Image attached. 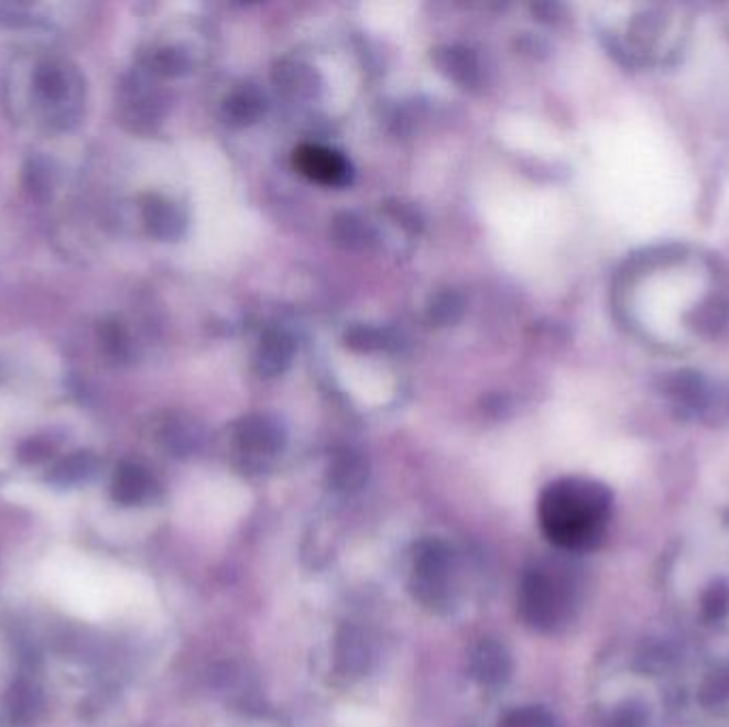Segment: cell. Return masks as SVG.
I'll return each mask as SVG.
<instances>
[{"label": "cell", "mask_w": 729, "mask_h": 727, "mask_svg": "<svg viewBox=\"0 0 729 727\" xmlns=\"http://www.w3.org/2000/svg\"><path fill=\"white\" fill-rule=\"evenodd\" d=\"M612 510L608 487L587 478H562L551 482L537 503L544 535L564 551L596 549Z\"/></svg>", "instance_id": "6da1fadb"}, {"label": "cell", "mask_w": 729, "mask_h": 727, "mask_svg": "<svg viewBox=\"0 0 729 727\" xmlns=\"http://www.w3.org/2000/svg\"><path fill=\"white\" fill-rule=\"evenodd\" d=\"M143 223L152 237L163 241H173L182 237V232L186 229L184 211L175 203L156 195L143 200Z\"/></svg>", "instance_id": "7c38bea8"}, {"label": "cell", "mask_w": 729, "mask_h": 727, "mask_svg": "<svg viewBox=\"0 0 729 727\" xmlns=\"http://www.w3.org/2000/svg\"><path fill=\"white\" fill-rule=\"evenodd\" d=\"M156 491L150 471L137 463H122L111 482V496L122 506H139Z\"/></svg>", "instance_id": "4fadbf2b"}, {"label": "cell", "mask_w": 729, "mask_h": 727, "mask_svg": "<svg viewBox=\"0 0 729 727\" xmlns=\"http://www.w3.org/2000/svg\"><path fill=\"white\" fill-rule=\"evenodd\" d=\"M701 612L708 621H719L729 615V585L726 580L712 583L701 595Z\"/></svg>", "instance_id": "44dd1931"}, {"label": "cell", "mask_w": 729, "mask_h": 727, "mask_svg": "<svg viewBox=\"0 0 729 727\" xmlns=\"http://www.w3.org/2000/svg\"><path fill=\"white\" fill-rule=\"evenodd\" d=\"M373 647L363 629L346 626L335 640V668L339 674L357 679L371 670Z\"/></svg>", "instance_id": "52a82bcc"}, {"label": "cell", "mask_w": 729, "mask_h": 727, "mask_svg": "<svg viewBox=\"0 0 729 727\" xmlns=\"http://www.w3.org/2000/svg\"><path fill=\"white\" fill-rule=\"evenodd\" d=\"M369 478V465L363 455L357 451H339L333 455L329 469H327V482L333 491L352 496L359 493L367 485Z\"/></svg>", "instance_id": "8fae6325"}, {"label": "cell", "mask_w": 729, "mask_h": 727, "mask_svg": "<svg viewBox=\"0 0 729 727\" xmlns=\"http://www.w3.org/2000/svg\"><path fill=\"white\" fill-rule=\"evenodd\" d=\"M265 109V97L252 86L235 90L222 102V116L231 127L257 124L263 118Z\"/></svg>", "instance_id": "9a60e30c"}, {"label": "cell", "mask_w": 729, "mask_h": 727, "mask_svg": "<svg viewBox=\"0 0 729 727\" xmlns=\"http://www.w3.org/2000/svg\"><path fill=\"white\" fill-rule=\"evenodd\" d=\"M512 655L498 640H480L469 655L471 679L487 690L503 687L512 676Z\"/></svg>", "instance_id": "8992f818"}, {"label": "cell", "mask_w": 729, "mask_h": 727, "mask_svg": "<svg viewBox=\"0 0 729 727\" xmlns=\"http://www.w3.org/2000/svg\"><path fill=\"white\" fill-rule=\"evenodd\" d=\"M34 88L47 102H65L73 88V77L65 66L45 63L34 73Z\"/></svg>", "instance_id": "2e32d148"}, {"label": "cell", "mask_w": 729, "mask_h": 727, "mask_svg": "<svg viewBox=\"0 0 729 727\" xmlns=\"http://www.w3.org/2000/svg\"><path fill=\"white\" fill-rule=\"evenodd\" d=\"M331 235L333 239L346 250H371L380 239L371 223L350 211L337 214L333 218Z\"/></svg>", "instance_id": "5bb4252c"}, {"label": "cell", "mask_w": 729, "mask_h": 727, "mask_svg": "<svg viewBox=\"0 0 729 727\" xmlns=\"http://www.w3.org/2000/svg\"><path fill=\"white\" fill-rule=\"evenodd\" d=\"M297 344L291 333L280 329L266 330L261 339V346L254 355V371L261 378L282 376L295 357Z\"/></svg>", "instance_id": "9c48e42d"}, {"label": "cell", "mask_w": 729, "mask_h": 727, "mask_svg": "<svg viewBox=\"0 0 729 727\" xmlns=\"http://www.w3.org/2000/svg\"><path fill=\"white\" fill-rule=\"evenodd\" d=\"M93 457L86 455V453H77V455H70L68 459H65L63 463L56 465L52 478L61 485H70V482H79L81 478H86L90 471H93Z\"/></svg>", "instance_id": "603a6c76"}, {"label": "cell", "mask_w": 729, "mask_h": 727, "mask_svg": "<svg viewBox=\"0 0 729 727\" xmlns=\"http://www.w3.org/2000/svg\"><path fill=\"white\" fill-rule=\"evenodd\" d=\"M286 427L284 423L269 412H254L243 416L235 425V442L241 451L252 455H278L286 446Z\"/></svg>", "instance_id": "277c9868"}, {"label": "cell", "mask_w": 729, "mask_h": 727, "mask_svg": "<svg viewBox=\"0 0 729 727\" xmlns=\"http://www.w3.org/2000/svg\"><path fill=\"white\" fill-rule=\"evenodd\" d=\"M344 341L355 352H376V350H382L389 346L384 330L367 327V325H357V327L346 330Z\"/></svg>", "instance_id": "d6986e66"}, {"label": "cell", "mask_w": 729, "mask_h": 727, "mask_svg": "<svg viewBox=\"0 0 729 727\" xmlns=\"http://www.w3.org/2000/svg\"><path fill=\"white\" fill-rule=\"evenodd\" d=\"M152 70L159 73V75H165V77H179L188 70L191 66V61L188 56L177 50V47H163L159 50L154 56H152Z\"/></svg>", "instance_id": "7402d4cb"}, {"label": "cell", "mask_w": 729, "mask_h": 727, "mask_svg": "<svg viewBox=\"0 0 729 727\" xmlns=\"http://www.w3.org/2000/svg\"><path fill=\"white\" fill-rule=\"evenodd\" d=\"M455 557L439 538H425L412 551L410 589L433 612H448L455 604Z\"/></svg>", "instance_id": "3957f363"}, {"label": "cell", "mask_w": 729, "mask_h": 727, "mask_svg": "<svg viewBox=\"0 0 729 727\" xmlns=\"http://www.w3.org/2000/svg\"><path fill=\"white\" fill-rule=\"evenodd\" d=\"M295 165L298 171L323 186H348L352 182V165L341 154L323 145L305 143L295 152Z\"/></svg>", "instance_id": "5b68a950"}, {"label": "cell", "mask_w": 729, "mask_h": 727, "mask_svg": "<svg viewBox=\"0 0 729 727\" xmlns=\"http://www.w3.org/2000/svg\"><path fill=\"white\" fill-rule=\"evenodd\" d=\"M275 86L291 99H316L323 90L318 70L303 61H282L273 68Z\"/></svg>", "instance_id": "30bf717a"}, {"label": "cell", "mask_w": 729, "mask_h": 727, "mask_svg": "<svg viewBox=\"0 0 729 727\" xmlns=\"http://www.w3.org/2000/svg\"><path fill=\"white\" fill-rule=\"evenodd\" d=\"M433 63L461 88H476L482 79V66L474 50L465 45H444L433 50Z\"/></svg>", "instance_id": "ba28073f"}, {"label": "cell", "mask_w": 729, "mask_h": 727, "mask_svg": "<svg viewBox=\"0 0 729 727\" xmlns=\"http://www.w3.org/2000/svg\"><path fill=\"white\" fill-rule=\"evenodd\" d=\"M465 312V299L457 291H439L433 295L427 307V318L435 327H450L461 321Z\"/></svg>", "instance_id": "e0dca14e"}, {"label": "cell", "mask_w": 729, "mask_h": 727, "mask_svg": "<svg viewBox=\"0 0 729 727\" xmlns=\"http://www.w3.org/2000/svg\"><path fill=\"white\" fill-rule=\"evenodd\" d=\"M578 608V583L572 569L557 562H540L530 567L519 587V615L537 631L565 628Z\"/></svg>", "instance_id": "7a4b0ae2"}, {"label": "cell", "mask_w": 729, "mask_h": 727, "mask_svg": "<svg viewBox=\"0 0 729 727\" xmlns=\"http://www.w3.org/2000/svg\"><path fill=\"white\" fill-rule=\"evenodd\" d=\"M41 706V697L33 685L18 683L9 692V713L13 724H29L33 721L36 710Z\"/></svg>", "instance_id": "ac0fdd59"}, {"label": "cell", "mask_w": 729, "mask_h": 727, "mask_svg": "<svg viewBox=\"0 0 729 727\" xmlns=\"http://www.w3.org/2000/svg\"><path fill=\"white\" fill-rule=\"evenodd\" d=\"M726 699H729V665L712 672L704 681L701 692H699V702L704 706H717V704H723Z\"/></svg>", "instance_id": "cb8c5ba5"}, {"label": "cell", "mask_w": 729, "mask_h": 727, "mask_svg": "<svg viewBox=\"0 0 729 727\" xmlns=\"http://www.w3.org/2000/svg\"><path fill=\"white\" fill-rule=\"evenodd\" d=\"M199 435L193 425H182L175 423L166 430V446L175 453V455H188L197 448Z\"/></svg>", "instance_id": "484cf974"}, {"label": "cell", "mask_w": 729, "mask_h": 727, "mask_svg": "<svg viewBox=\"0 0 729 727\" xmlns=\"http://www.w3.org/2000/svg\"><path fill=\"white\" fill-rule=\"evenodd\" d=\"M646 724H649L646 706L642 702L630 699L610 715L606 727H646Z\"/></svg>", "instance_id": "d4e9b609"}, {"label": "cell", "mask_w": 729, "mask_h": 727, "mask_svg": "<svg viewBox=\"0 0 729 727\" xmlns=\"http://www.w3.org/2000/svg\"><path fill=\"white\" fill-rule=\"evenodd\" d=\"M389 214L398 220V225L410 232H418L423 229V216L418 214V209L414 205L399 200L395 205H389Z\"/></svg>", "instance_id": "83f0119b"}, {"label": "cell", "mask_w": 729, "mask_h": 727, "mask_svg": "<svg viewBox=\"0 0 729 727\" xmlns=\"http://www.w3.org/2000/svg\"><path fill=\"white\" fill-rule=\"evenodd\" d=\"M498 727H555L553 715L542 706H521L505 713Z\"/></svg>", "instance_id": "ffe728a7"}, {"label": "cell", "mask_w": 729, "mask_h": 727, "mask_svg": "<svg viewBox=\"0 0 729 727\" xmlns=\"http://www.w3.org/2000/svg\"><path fill=\"white\" fill-rule=\"evenodd\" d=\"M102 348L113 359H127L129 357V337L118 323H105L100 329Z\"/></svg>", "instance_id": "4316f807"}, {"label": "cell", "mask_w": 729, "mask_h": 727, "mask_svg": "<svg viewBox=\"0 0 729 727\" xmlns=\"http://www.w3.org/2000/svg\"><path fill=\"white\" fill-rule=\"evenodd\" d=\"M50 453H52V448L41 440H31L20 448V457L26 463L43 462L50 457Z\"/></svg>", "instance_id": "f1b7e54d"}]
</instances>
